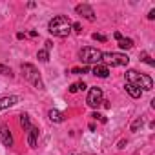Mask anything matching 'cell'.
<instances>
[{
    "label": "cell",
    "instance_id": "cell-19",
    "mask_svg": "<svg viewBox=\"0 0 155 155\" xmlns=\"http://www.w3.org/2000/svg\"><path fill=\"white\" fill-rule=\"evenodd\" d=\"M140 60H144L148 66H155V60H153V58H151L148 53H142V58H140Z\"/></svg>",
    "mask_w": 155,
    "mask_h": 155
},
{
    "label": "cell",
    "instance_id": "cell-28",
    "mask_svg": "<svg viewBox=\"0 0 155 155\" xmlns=\"http://www.w3.org/2000/svg\"><path fill=\"white\" fill-rule=\"evenodd\" d=\"M113 37H115V38H117V40H120V38H122V35H120V33H119V31H117V33H115V35H113Z\"/></svg>",
    "mask_w": 155,
    "mask_h": 155
},
{
    "label": "cell",
    "instance_id": "cell-11",
    "mask_svg": "<svg viewBox=\"0 0 155 155\" xmlns=\"http://www.w3.org/2000/svg\"><path fill=\"white\" fill-rule=\"evenodd\" d=\"M38 133H40V131H38V128H35V126H33V128L29 130V135H28V144H29L31 148H37V140H38Z\"/></svg>",
    "mask_w": 155,
    "mask_h": 155
},
{
    "label": "cell",
    "instance_id": "cell-20",
    "mask_svg": "<svg viewBox=\"0 0 155 155\" xmlns=\"http://www.w3.org/2000/svg\"><path fill=\"white\" fill-rule=\"evenodd\" d=\"M0 75H13V71H11V68H8V66H4V64H0Z\"/></svg>",
    "mask_w": 155,
    "mask_h": 155
},
{
    "label": "cell",
    "instance_id": "cell-2",
    "mask_svg": "<svg viewBox=\"0 0 155 155\" xmlns=\"http://www.w3.org/2000/svg\"><path fill=\"white\" fill-rule=\"evenodd\" d=\"M124 77H126V82L137 86L139 90H144V91L153 90V81H151V77H148L146 73H139L137 69H128Z\"/></svg>",
    "mask_w": 155,
    "mask_h": 155
},
{
    "label": "cell",
    "instance_id": "cell-7",
    "mask_svg": "<svg viewBox=\"0 0 155 155\" xmlns=\"http://www.w3.org/2000/svg\"><path fill=\"white\" fill-rule=\"evenodd\" d=\"M75 11L79 13L81 17H84L86 20H90V22H95V20H97L95 11H93V8H91L90 4H79V6L75 8Z\"/></svg>",
    "mask_w": 155,
    "mask_h": 155
},
{
    "label": "cell",
    "instance_id": "cell-9",
    "mask_svg": "<svg viewBox=\"0 0 155 155\" xmlns=\"http://www.w3.org/2000/svg\"><path fill=\"white\" fill-rule=\"evenodd\" d=\"M91 73H93L95 77H99V79H108V77H110V69H108V66H104V64H95L93 69H91Z\"/></svg>",
    "mask_w": 155,
    "mask_h": 155
},
{
    "label": "cell",
    "instance_id": "cell-22",
    "mask_svg": "<svg viewBox=\"0 0 155 155\" xmlns=\"http://www.w3.org/2000/svg\"><path fill=\"white\" fill-rule=\"evenodd\" d=\"M91 37H93V38H95V40H99V42H106V40H108V38H106V37H104V35H101V33H93V35H91Z\"/></svg>",
    "mask_w": 155,
    "mask_h": 155
},
{
    "label": "cell",
    "instance_id": "cell-18",
    "mask_svg": "<svg viewBox=\"0 0 155 155\" xmlns=\"http://www.w3.org/2000/svg\"><path fill=\"white\" fill-rule=\"evenodd\" d=\"M88 71H90V68H88V66H82V68H73V69H71V73H73V75H82V73H88Z\"/></svg>",
    "mask_w": 155,
    "mask_h": 155
},
{
    "label": "cell",
    "instance_id": "cell-23",
    "mask_svg": "<svg viewBox=\"0 0 155 155\" xmlns=\"http://www.w3.org/2000/svg\"><path fill=\"white\" fill-rule=\"evenodd\" d=\"M91 117H93V119H99L101 122H108V120H106V117H102V115H101V113H97V111H95V113H91Z\"/></svg>",
    "mask_w": 155,
    "mask_h": 155
},
{
    "label": "cell",
    "instance_id": "cell-8",
    "mask_svg": "<svg viewBox=\"0 0 155 155\" xmlns=\"http://www.w3.org/2000/svg\"><path fill=\"white\" fill-rule=\"evenodd\" d=\"M0 142H2L4 146H8V148L13 146V137H11V131H9V128L6 124L0 126Z\"/></svg>",
    "mask_w": 155,
    "mask_h": 155
},
{
    "label": "cell",
    "instance_id": "cell-4",
    "mask_svg": "<svg viewBox=\"0 0 155 155\" xmlns=\"http://www.w3.org/2000/svg\"><path fill=\"white\" fill-rule=\"evenodd\" d=\"M79 58H81V62L86 64V66H90V64L95 66V64H101V60H102V51L97 49V48L86 46V48H82V49L79 51Z\"/></svg>",
    "mask_w": 155,
    "mask_h": 155
},
{
    "label": "cell",
    "instance_id": "cell-21",
    "mask_svg": "<svg viewBox=\"0 0 155 155\" xmlns=\"http://www.w3.org/2000/svg\"><path fill=\"white\" fill-rule=\"evenodd\" d=\"M71 31H75V33H82V26L79 24V22H75V24H71Z\"/></svg>",
    "mask_w": 155,
    "mask_h": 155
},
{
    "label": "cell",
    "instance_id": "cell-25",
    "mask_svg": "<svg viewBox=\"0 0 155 155\" xmlns=\"http://www.w3.org/2000/svg\"><path fill=\"white\" fill-rule=\"evenodd\" d=\"M44 44H46V51H49V49L53 48V42H51V40H46Z\"/></svg>",
    "mask_w": 155,
    "mask_h": 155
},
{
    "label": "cell",
    "instance_id": "cell-26",
    "mask_svg": "<svg viewBox=\"0 0 155 155\" xmlns=\"http://www.w3.org/2000/svg\"><path fill=\"white\" fill-rule=\"evenodd\" d=\"M77 88H79V90H86L88 86H86L84 82H77Z\"/></svg>",
    "mask_w": 155,
    "mask_h": 155
},
{
    "label": "cell",
    "instance_id": "cell-24",
    "mask_svg": "<svg viewBox=\"0 0 155 155\" xmlns=\"http://www.w3.org/2000/svg\"><path fill=\"white\" fill-rule=\"evenodd\" d=\"M77 91H79V88H77V84H71V86H69V93H77Z\"/></svg>",
    "mask_w": 155,
    "mask_h": 155
},
{
    "label": "cell",
    "instance_id": "cell-1",
    "mask_svg": "<svg viewBox=\"0 0 155 155\" xmlns=\"http://www.w3.org/2000/svg\"><path fill=\"white\" fill-rule=\"evenodd\" d=\"M48 31H49L51 35H55V37L64 38V37H68V35L71 33V22H69V18L64 17V15H57V17H53V18L49 20Z\"/></svg>",
    "mask_w": 155,
    "mask_h": 155
},
{
    "label": "cell",
    "instance_id": "cell-3",
    "mask_svg": "<svg viewBox=\"0 0 155 155\" xmlns=\"http://www.w3.org/2000/svg\"><path fill=\"white\" fill-rule=\"evenodd\" d=\"M20 71H22V75H24V79L28 81V82H31L37 90H44V82H42V77H40V73H38V69L33 66V64H22L20 66Z\"/></svg>",
    "mask_w": 155,
    "mask_h": 155
},
{
    "label": "cell",
    "instance_id": "cell-10",
    "mask_svg": "<svg viewBox=\"0 0 155 155\" xmlns=\"http://www.w3.org/2000/svg\"><path fill=\"white\" fill-rule=\"evenodd\" d=\"M18 102V97L17 95H9V97H0V111L2 110H8L11 106H15Z\"/></svg>",
    "mask_w": 155,
    "mask_h": 155
},
{
    "label": "cell",
    "instance_id": "cell-13",
    "mask_svg": "<svg viewBox=\"0 0 155 155\" xmlns=\"http://www.w3.org/2000/svg\"><path fill=\"white\" fill-rule=\"evenodd\" d=\"M48 117H49V120L51 122H64V113L62 111H58V110H49L48 111Z\"/></svg>",
    "mask_w": 155,
    "mask_h": 155
},
{
    "label": "cell",
    "instance_id": "cell-17",
    "mask_svg": "<svg viewBox=\"0 0 155 155\" xmlns=\"http://www.w3.org/2000/svg\"><path fill=\"white\" fill-rule=\"evenodd\" d=\"M37 58H38L40 62H48V60H49V51H46V49H40V51L37 53Z\"/></svg>",
    "mask_w": 155,
    "mask_h": 155
},
{
    "label": "cell",
    "instance_id": "cell-5",
    "mask_svg": "<svg viewBox=\"0 0 155 155\" xmlns=\"http://www.w3.org/2000/svg\"><path fill=\"white\" fill-rule=\"evenodd\" d=\"M128 62L130 58L124 53H115V51L102 53V60H101V64L104 66H128Z\"/></svg>",
    "mask_w": 155,
    "mask_h": 155
},
{
    "label": "cell",
    "instance_id": "cell-16",
    "mask_svg": "<svg viewBox=\"0 0 155 155\" xmlns=\"http://www.w3.org/2000/svg\"><path fill=\"white\" fill-rule=\"evenodd\" d=\"M142 124H144L142 117H137V119H135V120L131 122V126H130V131H133V133H135V131H139V128H140Z\"/></svg>",
    "mask_w": 155,
    "mask_h": 155
},
{
    "label": "cell",
    "instance_id": "cell-6",
    "mask_svg": "<svg viewBox=\"0 0 155 155\" xmlns=\"http://www.w3.org/2000/svg\"><path fill=\"white\" fill-rule=\"evenodd\" d=\"M102 101H104V93H102V90L101 88H91L90 91H88V99H86V104L90 106V108H99L101 104H102Z\"/></svg>",
    "mask_w": 155,
    "mask_h": 155
},
{
    "label": "cell",
    "instance_id": "cell-12",
    "mask_svg": "<svg viewBox=\"0 0 155 155\" xmlns=\"http://www.w3.org/2000/svg\"><path fill=\"white\" fill-rule=\"evenodd\" d=\"M126 91H128V95L131 99H140V95H142V90H139L137 86H133L130 82H126Z\"/></svg>",
    "mask_w": 155,
    "mask_h": 155
},
{
    "label": "cell",
    "instance_id": "cell-27",
    "mask_svg": "<svg viewBox=\"0 0 155 155\" xmlns=\"http://www.w3.org/2000/svg\"><path fill=\"white\" fill-rule=\"evenodd\" d=\"M148 18H150V20H153V18H155V9H151V11L148 13Z\"/></svg>",
    "mask_w": 155,
    "mask_h": 155
},
{
    "label": "cell",
    "instance_id": "cell-15",
    "mask_svg": "<svg viewBox=\"0 0 155 155\" xmlns=\"http://www.w3.org/2000/svg\"><path fill=\"white\" fill-rule=\"evenodd\" d=\"M119 48H120V49H131V48H133V40L122 37V38L119 40Z\"/></svg>",
    "mask_w": 155,
    "mask_h": 155
},
{
    "label": "cell",
    "instance_id": "cell-14",
    "mask_svg": "<svg viewBox=\"0 0 155 155\" xmlns=\"http://www.w3.org/2000/svg\"><path fill=\"white\" fill-rule=\"evenodd\" d=\"M20 126H22L24 130H28V131L33 128L31 122H29V115H28V113H22V115H20Z\"/></svg>",
    "mask_w": 155,
    "mask_h": 155
}]
</instances>
